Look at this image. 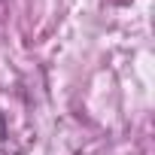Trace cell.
Here are the masks:
<instances>
[{"mask_svg":"<svg viewBox=\"0 0 155 155\" xmlns=\"http://www.w3.org/2000/svg\"><path fill=\"white\" fill-rule=\"evenodd\" d=\"M0 140H6V116L0 113Z\"/></svg>","mask_w":155,"mask_h":155,"instance_id":"cell-1","label":"cell"}]
</instances>
